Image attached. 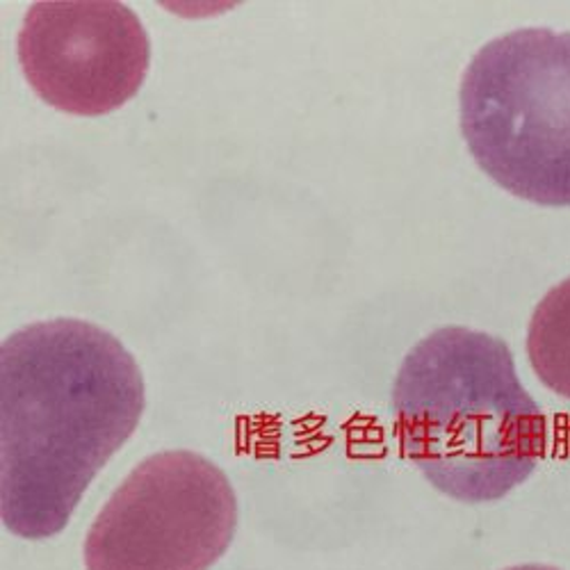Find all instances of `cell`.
<instances>
[{
    "label": "cell",
    "instance_id": "7",
    "mask_svg": "<svg viewBox=\"0 0 570 570\" xmlns=\"http://www.w3.org/2000/svg\"><path fill=\"white\" fill-rule=\"evenodd\" d=\"M507 570H559V568L541 566V563H525V566H513V568H507Z\"/></svg>",
    "mask_w": 570,
    "mask_h": 570
},
{
    "label": "cell",
    "instance_id": "2",
    "mask_svg": "<svg viewBox=\"0 0 570 570\" xmlns=\"http://www.w3.org/2000/svg\"><path fill=\"white\" fill-rule=\"evenodd\" d=\"M393 413L402 456L465 504L504 498L548 450L546 415L507 343L465 326H443L406 354Z\"/></svg>",
    "mask_w": 570,
    "mask_h": 570
},
{
    "label": "cell",
    "instance_id": "5",
    "mask_svg": "<svg viewBox=\"0 0 570 570\" xmlns=\"http://www.w3.org/2000/svg\"><path fill=\"white\" fill-rule=\"evenodd\" d=\"M19 60L46 104L67 115L97 117L139 91L151 65V41L124 3L49 0L28 10Z\"/></svg>",
    "mask_w": 570,
    "mask_h": 570
},
{
    "label": "cell",
    "instance_id": "4",
    "mask_svg": "<svg viewBox=\"0 0 570 570\" xmlns=\"http://www.w3.org/2000/svg\"><path fill=\"white\" fill-rule=\"evenodd\" d=\"M237 500L206 456L171 450L141 461L85 539L87 570H208L228 550Z\"/></svg>",
    "mask_w": 570,
    "mask_h": 570
},
{
    "label": "cell",
    "instance_id": "6",
    "mask_svg": "<svg viewBox=\"0 0 570 570\" xmlns=\"http://www.w3.org/2000/svg\"><path fill=\"white\" fill-rule=\"evenodd\" d=\"M528 356L543 386L570 400V278L554 285L537 306Z\"/></svg>",
    "mask_w": 570,
    "mask_h": 570
},
{
    "label": "cell",
    "instance_id": "1",
    "mask_svg": "<svg viewBox=\"0 0 570 570\" xmlns=\"http://www.w3.org/2000/svg\"><path fill=\"white\" fill-rule=\"evenodd\" d=\"M145 379L106 328L30 324L0 347V513L21 539L60 534L89 482L132 436Z\"/></svg>",
    "mask_w": 570,
    "mask_h": 570
},
{
    "label": "cell",
    "instance_id": "3",
    "mask_svg": "<svg viewBox=\"0 0 570 570\" xmlns=\"http://www.w3.org/2000/svg\"><path fill=\"white\" fill-rule=\"evenodd\" d=\"M461 132L507 193L570 208V32H507L474 56L461 80Z\"/></svg>",
    "mask_w": 570,
    "mask_h": 570
}]
</instances>
